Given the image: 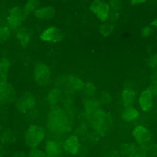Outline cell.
Segmentation results:
<instances>
[{"mask_svg": "<svg viewBox=\"0 0 157 157\" xmlns=\"http://www.w3.org/2000/svg\"><path fill=\"white\" fill-rule=\"evenodd\" d=\"M121 4L119 0H112L111 1V10L112 12H118L120 10Z\"/></svg>", "mask_w": 157, "mask_h": 157, "instance_id": "44dd1931", "label": "cell"}, {"mask_svg": "<svg viewBox=\"0 0 157 157\" xmlns=\"http://www.w3.org/2000/svg\"><path fill=\"white\" fill-rule=\"evenodd\" d=\"M146 2H148V0H131V3L133 5H137V4H144Z\"/></svg>", "mask_w": 157, "mask_h": 157, "instance_id": "d4e9b609", "label": "cell"}, {"mask_svg": "<svg viewBox=\"0 0 157 157\" xmlns=\"http://www.w3.org/2000/svg\"><path fill=\"white\" fill-rule=\"evenodd\" d=\"M151 66L154 69H157V54L153 55L151 58Z\"/></svg>", "mask_w": 157, "mask_h": 157, "instance_id": "cb8c5ba5", "label": "cell"}, {"mask_svg": "<svg viewBox=\"0 0 157 157\" xmlns=\"http://www.w3.org/2000/svg\"><path fill=\"white\" fill-rule=\"evenodd\" d=\"M63 149L64 151L71 155H76L78 152V140L76 136H70L67 138L63 143Z\"/></svg>", "mask_w": 157, "mask_h": 157, "instance_id": "ba28073f", "label": "cell"}, {"mask_svg": "<svg viewBox=\"0 0 157 157\" xmlns=\"http://www.w3.org/2000/svg\"><path fill=\"white\" fill-rule=\"evenodd\" d=\"M134 98H136V91L132 88L127 87L122 93V104L125 108L132 106Z\"/></svg>", "mask_w": 157, "mask_h": 157, "instance_id": "30bf717a", "label": "cell"}, {"mask_svg": "<svg viewBox=\"0 0 157 157\" xmlns=\"http://www.w3.org/2000/svg\"><path fill=\"white\" fill-rule=\"evenodd\" d=\"M30 36H31L30 30L28 29H20L17 31V34H16V37L19 41L20 46L22 47L28 46L30 41Z\"/></svg>", "mask_w": 157, "mask_h": 157, "instance_id": "8fae6325", "label": "cell"}, {"mask_svg": "<svg viewBox=\"0 0 157 157\" xmlns=\"http://www.w3.org/2000/svg\"><path fill=\"white\" fill-rule=\"evenodd\" d=\"M39 5V1L38 0H28L27 5L25 7V9L28 10V13H31L33 10H37V7Z\"/></svg>", "mask_w": 157, "mask_h": 157, "instance_id": "ac0fdd59", "label": "cell"}, {"mask_svg": "<svg viewBox=\"0 0 157 157\" xmlns=\"http://www.w3.org/2000/svg\"><path fill=\"white\" fill-rule=\"evenodd\" d=\"M151 27H145V28H143L142 29V35L144 36V37H149L150 35H151Z\"/></svg>", "mask_w": 157, "mask_h": 157, "instance_id": "7402d4cb", "label": "cell"}, {"mask_svg": "<svg viewBox=\"0 0 157 157\" xmlns=\"http://www.w3.org/2000/svg\"><path fill=\"white\" fill-rule=\"evenodd\" d=\"M33 107H34V99L33 98H24V99H22L19 103V109L24 112L32 110Z\"/></svg>", "mask_w": 157, "mask_h": 157, "instance_id": "2e32d148", "label": "cell"}, {"mask_svg": "<svg viewBox=\"0 0 157 157\" xmlns=\"http://www.w3.org/2000/svg\"><path fill=\"white\" fill-rule=\"evenodd\" d=\"M58 29L55 27H50L43 31L40 38L44 42H56V40L58 39Z\"/></svg>", "mask_w": 157, "mask_h": 157, "instance_id": "9c48e42d", "label": "cell"}, {"mask_svg": "<svg viewBox=\"0 0 157 157\" xmlns=\"http://www.w3.org/2000/svg\"><path fill=\"white\" fill-rule=\"evenodd\" d=\"M132 136L138 144L145 145L150 141L151 137V132L147 127L143 125H136L133 129Z\"/></svg>", "mask_w": 157, "mask_h": 157, "instance_id": "5b68a950", "label": "cell"}, {"mask_svg": "<svg viewBox=\"0 0 157 157\" xmlns=\"http://www.w3.org/2000/svg\"><path fill=\"white\" fill-rule=\"evenodd\" d=\"M68 85L72 88H75V89H80L82 87V82L78 78L70 77L68 78Z\"/></svg>", "mask_w": 157, "mask_h": 157, "instance_id": "e0dca14e", "label": "cell"}, {"mask_svg": "<svg viewBox=\"0 0 157 157\" xmlns=\"http://www.w3.org/2000/svg\"><path fill=\"white\" fill-rule=\"evenodd\" d=\"M10 67V63L8 59H4L1 62V74L5 75Z\"/></svg>", "mask_w": 157, "mask_h": 157, "instance_id": "ffe728a7", "label": "cell"}, {"mask_svg": "<svg viewBox=\"0 0 157 157\" xmlns=\"http://www.w3.org/2000/svg\"><path fill=\"white\" fill-rule=\"evenodd\" d=\"M33 76H34L36 82L43 83L48 81L49 78V69L47 65L44 63H39L35 66L34 71H33Z\"/></svg>", "mask_w": 157, "mask_h": 157, "instance_id": "52a82bcc", "label": "cell"}, {"mask_svg": "<svg viewBox=\"0 0 157 157\" xmlns=\"http://www.w3.org/2000/svg\"><path fill=\"white\" fill-rule=\"evenodd\" d=\"M54 14V10L50 7L44 6L34 10V15L39 19H48Z\"/></svg>", "mask_w": 157, "mask_h": 157, "instance_id": "7c38bea8", "label": "cell"}, {"mask_svg": "<svg viewBox=\"0 0 157 157\" xmlns=\"http://www.w3.org/2000/svg\"><path fill=\"white\" fill-rule=\"evenodd\" d=\"M44 136V129L37 125H33L28 129L25 138H26L27 143L33 148V147H36V146L43 140Z\"/></svg>", "mask_w": 157, "mask_h": 157, "instance_id": "3957f363", "label": "cell"}, {"mask_svg": "<svg viewBox=\"0 0 157 157\" xmlns=\"http://www.w3.org/2000/svg\"><path fill=\"white\" fill-rule=\"evenodd\" d=\"M13 96V88L10 85H9L5 81L1 82V99L2 101H6V100L10 99Z\"/></svg>", "mask_w": 157, "mask_h": 157, "instance_id": "9a60e30c", "label": "cell"}, {"mask_svg": "<svg viewBox=\"0 0 157 157\" xmlns=\"http://www.w3.org/2000/svg\"><path fill=\"white\" fill-rule=\"evenodd\" d=\"M139 106L145 112L151 111L153 107V90L152 88L147 89L139 97Z\"/></svg>", "mask_w": 157, "mask_h": 157, "instance_id": "8992f818", "label": "cell"}, {"mask_svg": "<svg viewBox=\"0 0 157 157\" xmlns=\"http://www.w3.org/2000/svg\"><path fill=\"white\" fill-rule=\"evenodd\" d=\"M122 117H123V119L126 121H133L139 117V113L136 109L132 108V106L126 107L125 110L123 111Z\"/></svg>", "mask_w": 157, "mask_h": 157, "instance_id": "4fadbf2b", "label": "cell"}, {"mask_svg": "<svg viewBox=\"0 0 157 157\" xmlns=\"http://www.w3.org/2000/svg\"><path fill=\"white\" fill-rule=\"evenodd\" d=\"M61 151V146L54 140H49L47 143V153L50 156L59 155Z\"/></svg>", "mask_w": 157, "mask_h": 157, "instance_id": "5bb4252c", "label": "cell"}, {"mask_svg": "<svg viewBox=\"0 0 157 157\" xmlns=\"http://www.w3.org/2000/svg\"><path fill=\"white\" fill-rule=\"evenodd\" d=\"M48 128L57 131L63 132L67 129V117L61 109H54L48 115Z\"/></svg>", "mask_w": 157, "mask_h": 157, "instance_id": "6da1fadb", "label": "cell"}, {"mask_svg": "<svg viewBox=\"0 0 157 157\" xmlns=\"http://www.w3.org/2000/svg\"><path fill=\"white\" fill-rule=\"evenodd\" d=\"M152 81V88L154 89V92L157 93V70L154 69V77L151 78Z\"/></svg>", "mask_w": 157, "mask_h": 157, "instance_id": "603a6c76", "label": "cell"}, {"mask_svg": "<svg viewBox=\"0 0 157 157\" xmlns=\"http://www.w3.org/2000/svg\"><path fill=\"white\" fill-rule=\"evenodd\" d=\"M152 28H155V29H157V18H155L152 22H151V25Z\"/></svg>", "mask_w": 157, "mask_h": 157, "instance_id": "4316f807", "label": "cell"}, {"mask_svg": "<svg viewBox=\"0 0 157 157\" xmlns=\"http://www.w3.org/2000/svg\"><path fill=\"white\" fill-rule=\"evenodd\" d=\"M29 14L28 10L24 8H14L10 12V14L7 18V24L10 29H16L20 27L21 23L25 20Z\"/></svg>", "mask_w": 157, "mask_h": 157, "instance_id": "7a4b0ae2", "label": "cell"}, {"mask_svg": "<svg viewBox=\"0 0 157 157\" xmlns=\"http://www.w3.org/2000/svg\"><path fill=\"white\" fill-rule=\"evenodd\" d=\"M10 35V26L6 23L1 26V40L5 41Z\"/></svg>", "mask_w": 157, "mask_h": 157, "instance_id": "d6986e66", "label": "cell"}, {"mask_svg": "<svg viewBox=\"0 0 157 157\" xmlns=\"http://www.w3.org/2000/svg\"><path fill=\"white\" fill-rule=\"evenodd\" d=\"M100 31H101L102 34H108V33L110 32V30H109V28H108L107 26H103L101 29H100Z\"/></svg>", "mask_w": 157, "mask_h": 157, "instance_id": "484cf974", "label": "cell"}, {"mask_svg": "<svg viewBox=\"0 0 157 157\" xmlns=\"http://www.w3.org/2000/svg\"><path fill=\"white\" fill-rule=\"evenodd\" d=\"M90 10L102 22H106L108 20L110 14V9H109V5L106 2L101 1V0H96V1H94L91 4Z\"/></svg>", "mask_w": 157, "mask_h": 157, "instance_id": "277c9868", "label": "cell"}]
</instances>
